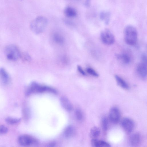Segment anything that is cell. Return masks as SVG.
I'll return each mask as SVG.
<instances>
[{
    "label": "cell",
    "mask_w": 147,
    "mask_h": 147,
    "mask_svg": "<svg viewBox=\"0 0 147 147\" xmlns=\"http://www.w3.org/2000/svg\"><path fill=\"white\" fill-rule=\"evenodd\" d=\"M74 132V129L72 125H69L67 127L64 131V134L66 138H69L73 135Z\"/></svg>",
    "instance_id": "2e32d148"
},
{
    "label": "cell",
    "mask_w": 147,
    "mask_h": 147,
    "mask_svg": "<svg viewBox=\"0 0 147 147\" xmlns=\"http://www.w3.org/2000/svg\"><path fill=\"white\" fill-rule=\"evenodd\" d=\"M0 75L3 83L7 84L9 80V76L5 70L3 68L0 69Z\"/></svg>",
    "instance_id": "e0dca14e"
},
{
    "label": "cell",
    "mask_w": 147,
    "mask_h": 147,
    "mask_svg": "<svg viewBox=\"0 0 147 147\" xmlns=\"http://www.w3.org/2000/svg\"><path fill=\"white\" fill-rule=\"evenodd\" d=\"M20 118L8 117L5 119V121L11 125L16 124L19 123L20 121Z\"/></svg>",
    "instance_id": "ffe728a7"
},
{
    "label": "cell",
    "mask_w": 147,
    "mask_h": 147,
    "mask_svg": "<svg viewBox=\"0 0 147 147\" xmlns=\"http://www.w3.org/2000/svg\"><path fill=\"white\" fill-rule=\"evenodd\" d=\"M115 77L117 83L120 87L125 89L129 88L128 84L122 78L118 75H115Z\"/></svg>",
    "instance_id": "4fadbf2b"
},
{
    "label": "cell",
    "mask_w": 147,
    "mask_h": 147,
    "mask_svg": "<svg viewBox=\"0 0 147 147\" xmlns=\"http://www.w3.org/2000/svg\"><path fill=\"white\" fill-rule=\"evenodd\" d=\"M90 4V1L88 0H87L86 1L84 2V4L86 6H88Z\"/></svg>",
    "instance_id": "4dcf8cb0"
},
{
    "label": "cell",
    "mask_w": 147,
    "mask_h": 147,
    "mask_svg": "<svg viewBox=\"0 0 147 147\" xmlns=\"http://www.w3.org/2000/svg\"><path fill=\"white\" fill-rule=\"evenodd\" d=\"M8 131V128L5 125L0 124V134L7 133Z\"/></svg>",
    "instance_id": "d4e9b609"
},
{
    "label": "cell",
    "mask_w": 147,
    "mask_h": 147,
    "mask_svg": "<svg viewBox=\"0 0 147 147\" xmlns=\"http://www.w3.org/2000/svg\"><path fill=\"white\" fill-rule=\"evenodd\" d=\"M4 51L7 57L10 60H16L21 56L18 47L13 45H10L6 46Z\"/></svg>",
    "instance_id": "3957f363"
},
{
    "label": "cell",
    "mask_w": 147,
    "mask_h": 147,
    "mask_svg": "<svg viewBox=\"0 0 147 147\" xmlns=\"http://www.w3.org/2000/svg\"><path fill=\"white\" fill-rule=\"evenodd\" d=\"M49 92L56 93L55 90L50 87L40 85L36 83H32L27 91V94H29L31 93L41 92Z\"/></svg>",
    "instance_id": "277c9868"
},
{
    "label": "cell",
    "mask_w": 147,
    "mask_h": 147,
    "mask_svg": "<svg viewBox=\"0 0 147 147\" xmlns=\"http://www.w3.org/2000/svg\"><path fill=\"white\" fill-rule=\"evenodd\" d=\"M76 117L79 121L82 120L83 118V115L82 111L80 109H77L75 111Z\"/></svg>",
    "instance_id": "603a6c76"
},
{
    "label": "cell",
    "mask_w": 147,
    "mask_h": 147,
    "mask_svg": "<svg viewBox=\"0 0 147 147\" xmlns=\"http://www.w3.org/2000/svg\"><path fill=\"white\" fill-rule=\"evenodd\" d=\"M23 58L24 60L27 61H29L31 59L30 55L27 53L24 54L23 55Z\"/></svg>",
    "instance_id": "4316f807"
},
{
    "label": "cell",
    "mask_w": 147,
    "mask_h": 147,
    "mask_svg": "<svg viewBox=\"0 0 147 147\" xmlns=\"http://www.w3.org/2000/svg\"><path fill=\"white\" fill-rule=\"evenodd\" d=\"M100 134V131L99 128L96 126L92 127L90 131V136L92 138H96Z\"/></svg>",
    "instance_id": "9a60e30c"
},
{
    "label": "cell",
    "mask_w": 147,
    "mask_h": 147,
    "mask_svg": "<svg viewBox=\"0 0 147 147\" xmlns=\"http://www.w3.org/2000/svg\"><path fill=\"white\" fill-rule=\"evenodd\" d=\"M121 113L119 109L116 107H113L110 109L109 113V119L112 123L116 124L119 121Z\"/></svg>",
    "instance_id": "ba28073f"
},
{
    "label": "cell",
    "mask_w": 147,
    "mask_h": 147,
    "mask_svg": "<svg viewBox=\"0 0 147 147\" xmlns=\"http://www.w3.org/2000/svg\"><path fill=\"white\" fill-rule=\"evenodd\" d=\"M64 13L66 16L70 18L75 17L77 15V12L75 9L71 7H66L64 10Z\"/></svg>",
    "instance_id": "5bb4252c"
},
{
    "label": "cell",
    "mask_w": 147,
    "mask_h": 147,
    "mask_svg": "<svg viewBox=\"0 0 147 147\" xmlns=\"http://www.w3.org/2000/svg\"><path fill=\"white\" fill-rule=\"evenodd\" d=\"M125 42L128 45H135L137 40V32L136 28L131 25L125 27L124 31Z\"/></svg>",
    "instance_id": "7a4b0ae2"
},
{
    "label": "cell",
    "mask_w": 147,
    "mask_h": 147,
    "mask_svg": "<svg viewBox=\"0 0 147 147\" xmlns=\"http://www.w3.org/2000/svg\"><path fill=\"white\" fill-rule=\"evenodd\" d=\"M48 23V20L45 17L39 16L33 20L31 22L30 28L32 31L36 34L43 32Z\"/></svg>",
    "instance_id": "6da1fadb"
},
{
    "label": "cell",
    "mask_w": 147,
    "mask_h": 147,
    "mask_svg": "<svg viewBox=\"0 0 147 147\" xmlns=\"http://www.w3.org/2000/svg\"><path fill=\"white\" fill-rule=\"evenodd\" d=\"M100 147H111L110 144L104 141L100 140Z\"/></svg>",
    "instance_id": "484cf974"
},
{
    "label": "cell",
    "mask_w": 147,
    "mask_h": 147,
    "mask_svg": "<svg viewBox=\"0 0 147 147\" xmlns=\"http://www.w3.org/2000/svg\"><path fill=\"white\" fill-rule=\"evenodd\" d=\"M136 71L140 77L144 79H146L147 77V61L142 60L138 65Z\"/></svg>",
    "instance_id": "9c48e42d"
},
{
    "label": "cell",
    "mask_w": 147,
    "mask_h": 147,
    "mask_svg": "<svg viewBox=\"0 0 147 147\" xmlns=\"http://www.w3.org/2000/svg\"><path fill=\"white\" fill-rule=\"evenodd\" d=\"M141 139V135L140 133L138 132L134 133L129 138V143L132 146L137 147L140 145Z\"/></svg>",
    "instance_id": "30bf717a"
},
{
    "label": "cell",
    "mask_w": 147,
    "mask_h": 147,
    "mask_svg": "<svg viewBox=\"0 0 147 147\" xmlns=\"http://www.w3.org/2000/svg\"><path fill=\"white\" fill-rule=\"evenodd\" d=\"M53 38L54 41L58 44H62L64 42V39L63 37L58 33H55L53 35Z\"/></svg>",
    "instance_id": "d6986e66"
},
{
    "label": "cell",
    "mask_w": 147,
    "mask_h": 147,
    "mask_svg": "<svg viewBox=\"0 0 147 147\" xmlns=\"http://www.w3.org/2000/svg\"><path fill=\"white\" fill-rule=\"evenodd\" d=\"M78 69L79 71L82 75L84 76L86 75V73L83 70L81 66H78Z\"/></svg>",
    "instance_id": "f1b7e54d"
},
{
    "label": "cell",
    "mask_w": 147,
    "mask_h": 147,
    "mask_svg": "<svg viewBox=\"0 0 147 147\" xmlns=\"http://www.w3.org/2000/svg\"><path fill=\"white\" fill-rule=\"evenodd\" d=\"M19 144L24 147H28L36 143V140L31 136L23 134L20 136L18 139Z\"/></svg>",
    "instance_id": "8992f818"
},
{
    "label": "cell",
    "mask_w": 147,
    "mask_h": 147,
    "mask_svg": "<svg viewBox=\"0 0 147 147\" xmlns=\"http://www.w3.org/2000/svg\"><path fill=\"white\" fill-rule=\"evenodd\" d=\"M65 23L68 25H73L72 22L68 20H65Z\"/></svg>",
    "instance_id": "f546056e"
},
{
    "label": "cell",
    "mask_w": 147,
    "mask_h": 147,
    "mask_svg": "<svg viewBox=\"0 0 147 147\" xmlns=\"http://www.w3.org/2000/svg\"><path fill=\"white\" fill-rule=\"evenodd\" d=\"M100 18L104 20L106 24H108L110 20V13L108 11H102L100 13Z\"/></svg>",
    "instance_id": "ac0fdd59"
},
{
    "label": "cell",
    "mask_w": 147,
    "mask_h": 147,
    "mask_svg": "<svg viewBox=\"0 0 147 147\" xmlns=\"http://www.w3.org/2000/svg\"><path fill=\"white\" fill-rule=\"evenodd\" d=\"M91 144L92 147H100V140L97 138H92L91 140Z\"/></svg>",
    "instance_id": "7402d4cb"
},
{
    "label": "cell",
    "mask_w": 147,
    "mask_h": 147,
    "mask_svg": "<svg viewBox=\"0 0 147 147\" xmlns=\"http://www.w3.org/2000/svg\"><path fill=\"white\" fill-rule=\"evenodd\" d=\"M121 124L124 131L127 133L131 132L135 127L134 121L128 117L123 118L121 121Z\"/></svg>",
    "instance_id": "52a82bcc"
},
{
    "label": "cell",
    "mask_w": 147,
    "mask_h": 147,
    "mask_svg": "<svg viewBox=\"0 0 147 147\" xmlns=\"http://www.w3.org/2000/svg\"><path fill=\"white\" fill-rule=\"evenodd\" d=\"M86 71L89 74L94 77H98V73L92 68L91 67L87 68Z\"/></svg>",
    "instance_id": "cb8c5ba5"
},
{
    "label": "cell",
    "mask_w": 147,
    "mask_h": 147,
    "mask_svg": "<svg viewBox=\"0 0 147 147\" xmlns=\"http://www.w3.org/2000/svg\"><path fill=\"white\" fill-rule=\"evenodd\" d=\"M101 126L103 130L105 131L107 130L109 127V121L106 117H103L101 120Z\"/></svg>",
    "instance_id": "44dd1931"
},
{
    "label": "cell",
    "mask_w": 147,
    "mask_h": 147,
    "mask_svg": "<svg viewBox=\"0 0 147 147\" xmlns=\"http://www.w3.org/2000/svg\"><path fill=\"white\" fill-rule=\"evenodd\" d=\"M117 57L122 63L125 64H129L131 61V57L130 55L126 53L117 54Z\"/></svg>",
    "instance_id": "8fae6325"
},
{
    "label": "cell",
    "mask_w": 147,
    "mask_h": 147,
    "mask_svg": "<svg viewBox=\"0 0 147 147\" xmlns=\"http://www.w3.org/2000/svg\"><path fill=\"white\" fill-rule=\"evenodd\" d=\"M60 101L62 106L66 111H70L72 110V105L67 98L65 96L61 97L60 99Z\"/></svg>",
    "instance_id": "7c38bea8"
},
{
    "label": "cell",
    "mask_w": 147,
    "mask_h": 147,
    "mask_svg": "<svg viewBox=\"0 0 147 147\" xmlns=\"http://www.w3.org/2000/svg\"><path fill=\"white\" fill-rule=\"evenodd\" d=\"M56 143L55 142H52L48 144L46 147H56Z\"/></svg>",
    "instance_id": "83f0119b"
},
{
    "label": "cell",
    "mask_w": 147,
    "mask_h": 147,
    "mask_svg": "<svg viewBox=\"0 0 147 147\" xmlns=\"http://www.w3.org/2000/svg\"><path fill=\"white\" fill-rule=\"evenodd\" d=\"M100 38L102 42L107 45L112 44L115 41L113 35L109 30L107 29H105L101 31Z\"/></svg>",
    "instance_id": "5b68a950"
}]
</instances>
